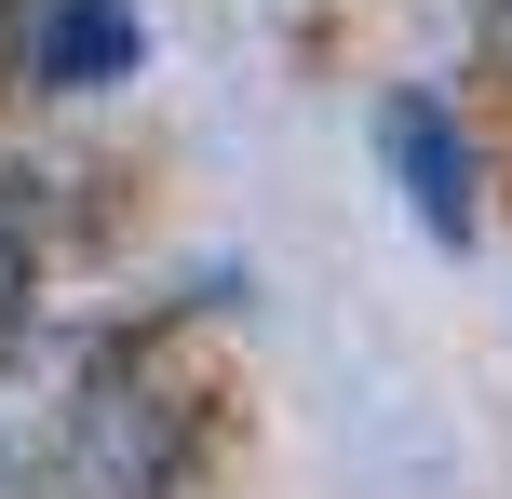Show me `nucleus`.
I'll return each instance as SVG.
<instances>
[{"instance_id":"nucleus-1","label":"nucleus","mask_w":512,"mask_h":499,"mask_svg":"<svg viewBox=\"0 0 512 499\" xmlns=\"http://www.w3.org/2000/svg\"><path fill=\"white\" fill-rule=\"evenodd\" d=\"M176 459H189V419H176V392H149V378H95V392L68 405V486L81 499H162L176 486Z\"/></svg>"},{"instance_id":"nucleus-2","label":"nucleus","mask_w":512,"mask_h":499,"mask_svg":"<svg viewBox=\"0 0 512 499\" xmlns=\"http://www.w3.org/2000/svg\"><path fill=\"white\" fill-rule=\"evenodd\" d=\"M378 162H391V189H405V216L432 243L486 230V203H472V135H459L445 95H378Z\"/></svg>"},{"instance_id":"nucleus-3","label":"nucleus","mask_w":512,"mask_h":499,"mask_svg":"<svg viewBox=\"0 0 512 499\" xmlns=\"http://www.w3.org/2000/svg\"><path fill=\"white\" fill-rule=\"evenodd\" d=\"M27 68H41L54 95L135 81L149 68V14H135V0H27Z\"/></svg>"},{"instance_id":"nucleus-4","label":"nucleus","mask_w":512,"mask_h":499,"mask_svg":"<svg viewBox=\"0 0 512 499\" xmlns=\"http://www.w3.org/2000/svg\"><path fill=\"white\" fill-rule=\"evenodd\" d=\"M27 311H41V203L27 176H0V351H27Z\"/></svg>"}]
</instances>
